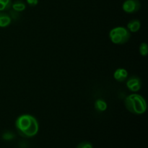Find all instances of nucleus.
<instances>
[{"instance_id": "f257e3e1", "label": "nucleus", "mask_w": 148, "mask_h": 148, "mask_svg": "<svg viewBox=\"0 0 148 148\" xmlns=\"http://www.w3.org/2000/svg\"><path fill=\"white\" fill-rule=\"evenodd\" d=\"M15 127L20 135L25 138L35 137L39 131L38 121L30 114H23L17 117Z\"/></svg>"}, {"instance_id": "f03ea898", "label": "nucleus", "mask_w": 148, "mask_h": 148, "mask_svg": "<svg viewBox=\"0 0 148 148\" xmlns=\"http://www.w3.org/2000/svg\"><path fill=\"white\" fill-rule=\"evenodd\" d=\"M124 105L130 113L136 115H142L147 111V102L145 99L137 93L128 95L124 100Z\"/></svg>"}, {"instance_id": "7ed1b4c3", "label": "nucleus", "mask_w": 148, "mask_h": 148, "mask_svg": "<svg viewBox=\"0 0 148 148\" xmlns=\"http://www.w3.org/2000/svg\"><path fill=\"white\" fill-rule=\"evenodd\" d=\"M131 37V33L128 29L123 26H119L111 29L109 32V38L113 43L122 45L127 43Z\"/></svg>"}, {"instance_id": "20e7f679", "label": "nucleus", "mask_w": 148, "mask_h": 148, "mask_svg": "<svg viewBox=\"0 0 148 148\" xmlns=\"http://www.w3.org/2000/svg\"><path fill=\"white\" fill-rule=\"evenodd\" d=\"M141 3L139 0H126L122 4V10L128 14H133L140 10Z\"/></svg>"}, {"instance_id": "39448f33", "label": "nucleus", "mask_w": 148, "mask_h": 148, "mask_svg": "<svg viewBox=\"0 0 148 148\" xmlns=\"http://www.w3.org/2000/svg\"><path fill=\"white\" fill-rule=\"evenodd\" d=\"M126 85H127V88L130 91L133 92H137V91H139L141 89V79L138 77L132 76L127 79V82H126Z\"/></svg>"}, {"instance_id": "423d86ee", "label": "nucleus", "mask_w": 148, "mask_h": 148, "mask_svg": "<svg viewBox=\"0 0 148 148\" xmlns=\"http://www.w3.org/2000/svg\"><path fill=\"white\" fill-rule=\"evenodd\" d=\"M127 77H128V72L124 68H118L114 72V77L117 82H124L127 80Z\"/></svg>"}, {"instance_id": "0eeeda50", "label": "nucleus", "mask_w": 148, "mask_h": 148, "mask_svg": "<svg viewBox=\"0 0 148 148\" xmlns=\"http://www.w3.org/2000/svg\"><path fill=\"white\" fill-rule=\"evenodd\" d=\"M140 27H141V23L137 19L131 20L127 24V29L130 33H136L140 30Z\"/></svg>"}, {"instance_id": "6e6552de", "label": "nucleus", "mask_w": 148, "mask_h": 148, "mask_svg": "<svg viewBox=\"0 0 148 148\" xmlns=\"http://www.w3.org/2000/svg\"><path fill=\"white\" fill-rule=\"evenodd\" d=\"M11 17L6 13L0 12V27H6L11 23Z\"/></svg>"}, {"instance_id": "1a4fd4ad", "label": "nucleus", "mask_w": 148, "mask_h": 148, "mask_svg": "<svg viewBox=\"0 0 148 148\" xmlns=\"http://www.w3.org/2000/svg\"><path fill=\"white\" fill-rule=\"evenodd\" d=\"M94 106H95V110L98 112H103V111H106L107 108H108L107 103L103 99L96 100L95 104H94Z\"/></svg>"}, {"instance_id": "9d476101", "label": "nucleus", "mask_w": 148, "mask_h": 148, "mask_svg": "<svg viewBox=\"0 0 148 148\" xmlns=\"http://www.w3.org/2000/svg\"><path fill=\"white\" fill-rule=\"evenodd\" d=\"M11 7H12L14 11L17 12H23L25 10L26 4L22 0H16L15 1L12 3Z\"/></svg>"}, {"instance_id": "9b49d317", "label": "nucleus", "mask_w": 148, "mask_h": 148, "mask_svg": "<svg viewBox=\"0 0 148 148\" xmlns=\"http://www.w3.org/2000/svg\"><path fill=\"white\" fill-rule=\"evenodd\" d=\"M12 3V0H0V12L10 10Z\"/></svg>"}, {"instance_id": "f8f14e48", "label": "nucleus", "mask_w": 148, "mask_h": 148, "mask_svg": "<svg viewBox=\"0 0 148 148\" xmlns=\"http://www.w3.org/2000/svg\"><path fill=\"white\" fill-rule=\"evenodd\" d=\"M140 53L141 56H146L148 54V46L146 43H142L139 48Z\"/></svg>"}, {"instance_id": "ddd939ff", "label": "nucleus", "mask_w": 148, "mask_h": 148, "mask_svg": "<svg viewBox=\"0 0 148 148\" xmlns=\"http://www.w3.org/2000/svg\"><path fill=\"white\" fill-rule=\"evenodd\" d=\"M14 138V133L11 132H5L4 134H2V139L4 140H12Z\"/></svg>"}, {"instance_id": "4468645a", "label": "nucleus", "mask_w": 148, "mask_h": 148, "mask_svg": "<svg viewBox=\"0 0 148 148\" xmlns=\"http://www.w3.org/2000/svg\"><path fill=\"white\" fill-rule=\"evenodd\" d=\"M76 148H93V146H92V143H90V142L85 141L79 143Z\"/></svg>"}, {"instance_id": "2eb2a0df", "label": "nucleus", "mask_w": 148, "mask_h": 148, "mask_svg": "<svg viewBox=\"0 0 148 148\" xmlns=\"http://www.w3.org/2000/svg\"><path fill=\"white\" fill-rule=\"evenodd\" d=\"M26 1L30 7H35L38 4V0H26Z\"/></svg>"}]
</instances>
